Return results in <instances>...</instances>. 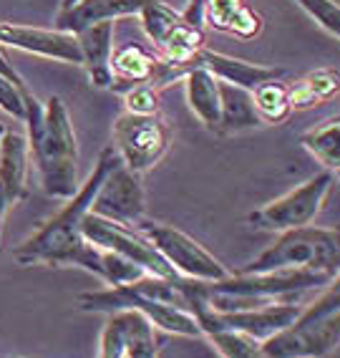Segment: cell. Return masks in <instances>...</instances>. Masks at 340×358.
<instances>
[{"instance_id": "6da1fadb", "label": "cell", "mask_w": 340, "mask_h": 358, "mask_svg": "<svg viewBox=\"0 0 340 358\" xmlns=\"http://www.w3.org/2000/svg\"><path fill=\"white\" fill-rule=\"evenodd\" d=\"M121 159L114 147H106L98 154V162L94 172L89 174L78 192L68 197L64 210H58L45 224H40L28 240L13 250V257L18 265H51V268H64V265H76L94 275L101 270V248L91 245L81 232L84 215L91 210V202L96 197L98 187L111 172V166Z\"/></svg>"}, {"instance_id": "7a4b0ae2", "label": "cell", "mask_w": 340, "mask_h": 358, "mask_svg": "<svg viewBox=\"0 0 340 358\" xmlns=\"http://www.w3.org/2000/svg\"><path fill=\"white\" fill-rule=\"evenodd\" d=\"M26 129L33 164L38 166L40 187L48 197L68 199L78 192V144L68 109L61 96L45 103L26 91Z\"/></svg>"}, {"instance_id": "3957f363", "label": "cell", "mask_w": 340, "mask_h": 358, "mask_svg": "<svg viewBox=\"0 0 340 358\" xmlns=\"http://www.w3.org/2000/svg\"><path fill=\"white\" fill-rule=\"evenodd\" d=\"M305 268L335 278L340 273V230L325 227H295L280 232L275 245L263 250L239 273H265V270Z\"/></svg>"}, {"instance_id": "277c9868", "label": "cell", "mask_w": 340, "mask_h": 358, "mask_svg": "<svg viewBox=\"0 0 340 358\" xmlns=\"http://www.w3.org/2000/svg\"><path fill=\"white\" fill-rule=\"evenodd\" d=\"M139 280L128 282V285H109L106 290L81 293L76 298V303L86 313H114V310H121V308H136L161 331L174 333V336H186V338L205 336L194 313H189L186 308L172 306V303L156 301V298L147 295L142 285H139Z\"/></svg>"}, {"instance_id": "5b68a950", "label": "cell", "mask_w": 340, "mask_h": 358, "mask_svg": "<svg viewBox=\"0 0 340 358\" xmlns=\"http://www.w3.org/2000/svg\"><path fill=\"white\" fill-rule=\"evenodd\" d=\"M111 136L121 162L139 174L159 164L172 144V129L159 114H131L126 109L114 119Z\"/></svg>"}, {"instance_id": "8992f818", "label": "cell", "mask_w": 340, "mask_h": 358, "mask_svg": "<svg viewBox=\"0 0 340 358\" xmlns=\"http://www.w3.org/2000/svg\"><path fill=\"white\" fill-rule=\"evenodd\" d=\"M333 182H335V174L330 169L318 172L308 182H302L300 187L290 189L288 194L272 199V202L263 205L260 210L250 212L247 220H250V224L255 230H265V232H285V230H295V227H305L323 210Z\"/></svg>"}, {"instance_id": "52a82bcc", "label": "cell", "mask_w": 340, "mask_h": 358, "mask_svg": "<svg viewBox=\"0 0 340 358\" xmlns=\"http://www.w3.org/2000/svg\"><path fill=\"white\" fill-rule=\"evenodd\" d=\"M81 232H84V237L91 245L114 250L119 255L128 257L131 262L142 265L149 275L169 278V280L179 278V273L161 257V252L154 248V243L144 232L136 230V227L114 222V220L101 217V215L89 210L84 215V222H81Z\"/></svg>"}, {"instance_id": "ba28073f", "label": "cell", "mask_w": 340, "mask_h": 358, "mask_svg": "<svg viewBox=\"0 0 340 358\" xmlns=\"http://www.w3.org/2000/svg\"><path fill=\"white\" fill-rule=\"evenodd\" d=\"M136 230L144 232L154 243V248L161 252V257L179 275L192 278V280H222V278L230 275V270L212 252H207L194 237L177 230V227L151 222V220H142V222L136 224Z\"/></svg>"}, {"instance_id": "9c48e42d", "label": "cell", "mask_w": 340, "mask_h": 358, "mask_svg": "<svg viewBox=\"0 0 340 358\" xmlns=\"http://www.w3.org/2000/svg\"><path fill=\"white\" fill-rule=\"evenodd\" d=\"M302 308L290 301H275L267 306L257 308H239V310H212V308H197L194 318H197L202 333L212 331V328H232V331H242L257 341H267L275 333L285 331L300 318Z\"/></svg>"}, {"instance_id": "30bf717a", "label": "cell", "mask_w": 340, "mask_h": 358, "mask_svg": "<svg viewBox=\"0 0 340 358\" xmlns=\"http://www.w3.org/2000/svg\"><path fill=\"white\" fill-rule=\"evenodd\" d=\"M159 353L154 323L136 308L109 313L98 338L101 358H154Z\"/></svg>"}, {"instance_id": "8fae6325", "label": "cell", "mask_w": 340, "mask_h": 358, "mask_svg": "<svg viewBox=\"0 0 340 358\" xmlns=\"http://www.w3.org/2000/svg\"><path fill=\"white\" fill-rule=\"evenodd\" d=\"M340 345V310L313 323H293L272 338L263 341L260 356L269 358H320Z\"/></svg>"}, {"instance_id": "7c38bea8", "label": "cell", "mask_w": 340, "mask_h": 358, "mask_svg": "<svg viewBox=\"0 0 340 358\" xmlns=\"http://www.w3.org/2000/svg\"><path fill=\"white\" fill-rule=\"evenodd\" d=\"M144 210H147V197H144L142 174L128 169L119 159L98 187L96 197L91 202V212L114 220V222L136 227L144 220Z\"/></svg>"}, {"instance_id": "4fadbf2b", "label": "cell", "mask_w": 340, "mask_h": 358, "mask_svg": "<svg viewBox=\"0 0 340 358\" xmlns=\"http://www.w3.org/2000/svg\"><path fill=\"white\" fill-rule=\"evenodd\" d=\"M0 45H10L18 51L64 61V64H84V53H81L78 38L73 33L58 31V28L48 31V28L18 26V23L0 20Z\"/></svg>"}, {"instance_id": "5bb4252c", "label": "cell", "mask_w": 340, "mask_h": 358, "mask_svg": "<svg viewBox=\"0 0 340 358\" xmlns=\"http://www.w3.org/2000/svg\"><path fill=\"white\" fill-rule=\"evenodd\" d=\"M28 164H31V149L26 134L6 129L3 154H0V222L10 207L28 197Z\"/></svg>"}, {"instance_id": "9a60e30c", "label": "cell", "mask_w": 340, "mask_h": 358, "mask_svg": "<svg viewBox=\"0 0 340 358\" xmlns=\"http://www.w3.org/2000/svg\"><path fill=\"white\" fill-rule=\"evenodd\" d=\"M192 66H205L207 71H212L219 81L235 83V86H242V89H247V91H255L260 83L285 76L283 69L263 66V64H250V61L227 56V53L209 51V48H202L199 56L192 61Z\"/></svg>"}, {"instance_id": "2e32d148", "label": "cell", "mask_w": 340, "mask_h": 358, "mask_svg": "<svg viewBox=\"0 0 340 358\" xmlns=\"http://www.w3.org/2000/svg\"><path fill=\"white\" fill-rule=\"evenodd\" d=\"M81 53H84V69L94 89H111V53H114V20H103L96 26L84 28L76 33Z\"/></svg>"}, {"instance_id": "e0dca14e", "label": "cell", "mask_w": 340, "mask_h": 358, "mask_svg": "<svg viewBox=\"0 0 340 358\" xmlns=\"http://www.w3.org/2000/svg\"><path fill=\"white\" fill-rule=\"evenodd\" d=\"M144 0H78L68 10H58L56 28L66 33H81L84 28L96 26L103 20L139 15Z\"/></svg>"}, {"instance_id": "ac0fdd59", "label": "cell", "mask_w": 340, "mask_h": 358, "mask_svg": "<svg viewBox=\"0 0 340 358\" xmlns=\"http://www.w3.org/2000/svg\"><path fill=\"white\" fill-rule=\"evenodd\" d=\"M184 96L192 114L205 124L209 131L219 129L222 116V96H219V78L205 66H192L184 73Z\"/></svg>"}, {"instance_id": "d6986e66", "label": "cell", "mask_w": 340, "mask_h": 358, "mask_svg": "<svg viewBox=\"0 0 340 358\" xmlns=\"http://www.w3.org/2000/svg\"><path fill=\"white\" fill-rule=\"evenodd\" d=\"M205 23L237 38H255L263 33V18L247 0H205Z\"/></svg>"}, {"instance_id": "ffe728a7", "label": "cell", "mask_w": 340, "mask_h": 358, "mask_svg": "<svg viewBox=\"0 0 340 358\" xmlns=\"http://www.w3.org/2000/svg\"><path fill=\"white\" fill-rule=\"evenodd\" d=\"M219 96H222V116H219V134H239L255 127H263V119L257 114L252 91L235 86V83L219 81Z\"/></svg>"}, {"instance_id": "44dd1931", "label": "cell", "mask_w": 340, "mask_h": 358, "mask_svg": "<svg viewBox=\"0 0 340 358\" xmlns=\"http://www.w3.org/2000/svg\"><path fill=\"white\" fill-rule=\"evenodd\" d=\"M340 94V71L333 69H318L308 73L305 78L290 86V101L293 111L295 109H310L323 101H330Z\"/></svg>"}, {"instance_id": "7402d4cb", "label": "cell", "mask_w": 340, "mask_h": 358, "mask_svg": "<svg viewBox=\"0 0 340 358\" xmlns=\"http://www.w3.org/2000/svg\"><path fill=\"white\" fill-rule=\"evenodd\" d=\"M300 144L330 172H340V116H330L300 136Z\"/></svg>"}, {"instance_id": "603a6c76", "label": "cell", "mask_w": 340, "mask_h": 358, "mask_svg": "<svg viewBox=\"0 0 340 358\" xmlns=\"http://www.w3.org/2000/svg\"><path fill=\"white\" fill-rule=\"evenodd\" d=\"M156 58L149 56L142 45H124L119 51L111 53V76L116 81H126L128 86L134 83H149L154 73Z\"/></svg>"}, {"instance_id": "cb8c5ba5", "label": "cell", "mask_w": 340, "mask_h": 358, "mask_svg": "<svg viewBox=\"0 0 340 358\" xmlns=\"http://www.w3.org/2000/svg\"><path fill=\"white\" fill-rule=\"evenodd\" d=\"M159 48L164 51L167 61L184 66V69L189 71L192 69V61L199 56V51L205 48V33H202V28L189 26V23L182 18Z\"/></svg>"}, {"instance_id": "d4e9b609", "label": "cell", "mask_w": 340, "mask_h": 358, "mask_svg": "<svg viewBox=\"0 0 340 358\" xmlns=\"http://www.w3.org/2000/svg\"><path fill=\"white\" fill-rule=\"evenodd\" d=\"M255 109L263 119V124H283L293 114V101H290V86L280 83V78L260 83L252 91Z\"/></svg>"}, {"instance_id": "484cf974", "label": "cell", "mask_w": 340, "mask_h": 358, "mask_svg": "<svg viewBox=\"0 0 340 358\" xmlns=\"http://www.w3.org/2000/svg\"><path fill=\"white\" fill-rule=\"evenodd\" d=\"M139 18H142V28L149 36V41H154L156 45H161L164 38L174 31V26L182 20V13L169 8L164 0H144Z\"/></svg>"}, {"instance_id": "4316f807", "label": "cell", "mask_w": 340, "mask_h": 358, "mask_svg": "<svg viewBox=\"0 0 340 358\" xmlns=\"http://www.w3.org/2000/svg\"><path fill=\"white\" fill-rule=\"evenodd\" d=\"M205 336L214 345V351L225 358L260 356V348H263V341L252 338V336H247L242 331H232V328H212Z\"/></svg>"}, {"instance_id": "83f0119b", "label": "cell", "mask_w": 340, "mask_h": 358, "mask_svg": "<svg viewBox=\"0 0 340 358\" xmlns=\"http://www.w3.org/2000/svg\"><path fill=\"white\" fill-rule=\"evenodd\" d=\"M325 33L340 38V3L335 0H295Z\"/></svg>"}, {"instance_id": "f1b7e54d", "label": "cell", "mask_w": 340, "mask_h": 358, "mask_svg": "<svg viewBox=\"0 0 340 358\" xmlns=\"http://www.w3.org/2000/svg\"><path fill=\"white\" fill-rule=\"evenodd\" d=\"M124 109L131 114H159V94L151 83H134L124 96Z\"/></svg>"}, {"instance_id": "f546056e", "label": "cell", "mask_w": 340, "mask_h": 358, "mask_svg": "<svg viewBox=\"0 0 340 358\" xmlns=\"http://www.w3.org/2000/svg\"><path fill=\"white\" fill-rule=\"evenodd\" d=\"M26 91L28 86H18V83H13L10 78L0 73V111H6L13 119L23 122L26 119V101H23Z\"/></svg>"}, {"instance_id": "4dcf8cb0", "label": "cell", "mask_w": 340, "mask_h": 358, "mask_svg": "<svg viewBox=\"0 0 340 358\" xmlns=\"http://www.w3.org/2000/svg\"><path fill=\"white\" fill-rule=\"evenodd\" d=\"M182 18H184L189 26L202 28V23H205V0H189L186 8L182 10Z\"/></svg>"}, {"instance_id": "1f68e13d", "label": "cell", "mask_w": 340, "mask_h": 358, "mask_svg": "<svg viewBox=\"0 0 340 358\" xmlns=\"http://www.w3.org/2000/svg\"><path fill=\"white\" fill-rule=\"evenodd\" d=\"M6 124H0V154H3V136H6Z\"/></svg>"}, {"instance_id": "d6a6232c", "label": "cell", "mask_w": 340, "mask_h": 358, "mask_svg": "<svg viewBox=\"0 0 340 358\" xmlns=\"http://www.w3.org/2000/svg\"><path fill=\"white\" fill-rule=\"evenodd\" d=\"M335 177H338V179H340V172H335Z\"/></svg>"}]
</instances>
